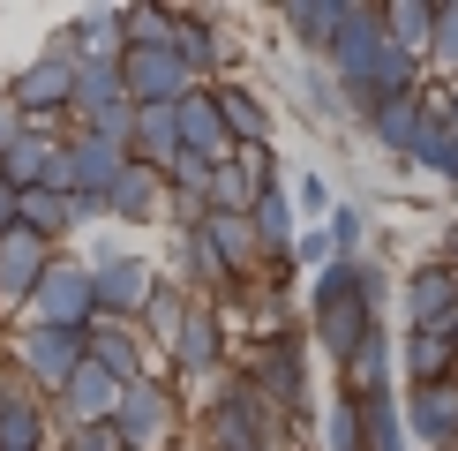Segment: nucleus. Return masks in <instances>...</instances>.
Segmentation results:
<instances>
[{
    "label": "nucleus",
    "mask_w": 458,
    "mask_h": 451,
    "mask_svg": "<svg viewBox=\"0 0 458 451\" xmlns=\"http://www.w3.org/2000/svg\"><path fill=\"white\" fill-rule=\"evenodd\" d=\"M241 376L256 384L263 406L285 413V421H293V413H309V338H301V331L271 338V346H248V353H241Z\"/></svg>",
    "instance_id": "1"
},
{
    "label": "nucleus",
    "mask_w": 458,
    "mask_h": 451,
    "mask_svg": "<svg viewBox=\"0 0 458 451\" xmlns=\"http://www.w3.org/2000/svg\"><path fill=\"white\" fill-rule=\"evenodd\" d=\"M90 316H98V278H90L83 256H53V271L38 278L23 324H53V331H90Z\"/></svg>",
    "instance_id": "2"
},
{
    "label": "nucleus",
    "mask_w": 458,
    "mask_h": 451,
    "mask_svg": "<svg viewBox=\"0 0 458 451\" xmlns=\"http://www.w3.org/2000/svg\"><path fill=\"white\" fill-rule=\"evenodd\" d=\"M0 98H8L15 113H23V121H38V128H53L68 113V98H75V53L61 46V38H53L46 53H38V61L15 75L8 90H0Z\"/></svg>",
    "instance_id": "3"
},
{
    "label": "nucleus",
    "mask_w": 458,
    "mask_h": 451,
    "mask_svg": "<svg viewBox=\"0 0 458 451\" xmlns=\"http://www.w3.org/2000/svg\"><path fill=\"white\" fill-rule=\"evenodd\" d=\"M113 429H121L128 451H174L181 437V399L158 384V376H143V384L121 391V413H113Z\"/></svg>",
    "instance_id": "4"
},
{
    "label": "nucleus",
    "mask_w": 458,
    "mask_h": 451,
    "mask_svg": "<svg viewBox=\"0 0 458 451\" xmlns=\"http://www.w3.org/2000/svg\"><path fill=\"white\" fill-rule=\"evenodd\" d=\"M8 362L30 376L38 391H46V406H53V391L68 384L75 369H83V331H53V324H23L15 331V346H8Z\"/></svg>",
    "instance_id": "5"
},
{
    "label": "nucleus",
    "mask_w": 458,
    "mask_h": 451,
    "mask_svg": "<svg viewBox=\"0 0 458 451\" xmlns=\"http://www.w3.org/2000/svg\"><path fill=\"white\" fill-rule=\"evenodd\" d=\"M0 181L15 188V196H30V188H61L68 196V136H53V128H23L8 150H0Z\"/></svg>",
    "instance_id": "6"
},
{
    "label": "nucleus",
    "mask_w": 458,
    "mask_h": 451,
    "mask_svg": "<svg viewBox=\"0 0 458 451\" xmlns=\"http://www.w3.org/2000/svg\"><path fill=\"white\" fill-rule=\"evenodd\" d=\"M90 278H98V316H121V324H136L150 309V294H158V263L113 249V256H90Z\"/></svg>",
    "instance_id": "7"
},
{
    "label": "nucleus",
    "mask_w": 458,
    "mask_h": 451,
    "mask_svg": "<svg viewBox=\"0 0 458 451\" xmlns=\"http://www.w3.org/2000/svg\"><path fill=\"white\" fill-rule=\"evenodd\" d=\"M384 53V8H369V0H338V30L331 46H323V68L338 75V83H360V68Z\"/></svg>",
    "instance_id": "8"
},
{
    "label": "nucleus",
    "mask_w": 458,
    "mask_h": 451,
    "mask_svg": "<svg viewBox=\"0 0 458 451\" xmlns=\"http://www.w3.org/2000/svg\"><path fill=\"white\" fill-rule=\"evenodd\" d=\"M225 309L218 301H196V309H188V324H181V338H174V353H165V362H174V376H196V384H218L225 376Z\"/></svg>",
    "instance_id": "9"
},
{
    "label": "nucleus",
    "mask_w": 458,
    "mask_h": 451,
    "mask_svg": "<svg viewBox=\"0 0 458 451\" xmlns=\"http://www.w3.org/2000/svg\"><path fill=\"white\" fill-rule=\"evenodd\" d=\"M121 90H128V106H181L188 90H203V83L181 68L174 46H158V53H136V46H128V53H121Z\"/></svg>",
    "instance_id": "10"
},
{
    "label": "nucleus",
    "mask_w": 458,
    "mask_h": 451,
    "mask_svg": "<svg viewBox=\"0 0 458 451\" xmlns=\"http://www.w3.org/2000/svg\"><path fill=\"white\" fill-rule=\"evenodd\" d=\"M53 241H38L30 226H15V234H0V316H23L30 309V294H38V278L53 271Z\"/></svg>",
    "instance_id": "11"
},
{
    "label": "nucleus",
    "mask_w": 458,
    "mask_h": 451,
    "mask_svg": "<svg viewBox=\"0 0 458 451\" xmlns=\"http://www.w3.org/2000/svg\"><path fill=\"white\" fill-rule=\"evenodd\" d=\"M113 413H121V384L83 353V369L53 391V421H61V429H98V421H113Z\"/></svg>",
    "instance_id": "12"
},
{
    "label": "nucleus",
    "mask_w": 458,
    "mask_h": 451,
    "mask_svg": "<svg viewBox=\"0 0 458 451\" xmlns=\"http://www.w3.org/2000/svg\"><path fill=\"white\" fill-rule=\"evenodd\" d=\"M83 353H90V362H98V369H106L121 391L150 376V346H143V331H136V324H121V316H90Z\"/></svg>",
    "instance_id": "13"
},
{
    "label": "nucleus",
    "mask_w": 458,
    "mask_h": 451,
    "mask_svg": "<svg viewBox=\"0 0 458 451\" xmlns=\"http://www.w3.org/2000/svg\"><path fill=\"white\" fill-rule=\"evenodd\" d=\"M391 376H398V331L376 324L346 362H338V391H346V399H384V391H398Z\"/></svg>",
    "instance_id": "14"
},
{
    "label": "nucleus",
    "mask_w": 458,
    "mask_h": 451,
    "mask_svg": "<svg viewBox=\"0 0 458 451\" xmlns=\"http://www.w3.org/2000/svg\"><path fill=\"white\" fill-rule=\"evenodd\" d=\"M406 437L421 451H458V384L406 391Z\"/></svg>",
    "instance_id": "15"
},
{
    "label": "nucleus",
    "mask_w": 458,
    "mask_h": 451,
    "mask_svg": "<svg viewBox=\"0 0 458 451\" xmlns=\"http://www.w3.org/2000/svg\"><path fill=\"white\" fill-rule=\"evenodd\" d=\"M174 53H181V68L196 75V83H211V75L225 68V53H233V38L218 30V15H196V8H174Z\"/></svg>",
    "instance_id": "16"
},
{
    "label": "nucleus",
    "mask_w": 458,
    "mask_h": 451,
    "mask_svg": "<svg viewBox=\"0 0 458 451\" xmlns=\"http://www.w3.org/2000/svg\"><path fill=\"white\" fill-rule=\"evenodd\" d=\"M174 128H181V150H196V158H211V166L233 158V136H225V113H218V98H211V83L188 90V98L174 106Z\"/></svg>",
    "instance_id": "17"
},
{
    "label": "nucleus",
    "mask_w": 458,
    "mask_h": 451,
    "mask_svg": "<svg viewBox=\"0 0 458 451\" xmlns=\"http://www.w3.org/2000/svg\"><path fill=\"white\" fill-rule=\"evenodd\" d=\"M106 218H121V226H158V218H165V174H150V166L128 158L121 181L106 188Z\"/></svg>",
    "instance_id": "18"
},
{
    "label": "nucleus",
    "mask_w": 458,
    "mask_h": 451,
    "mask_svg": "<svg viewBox=\"0 0 458 451\" xmlns=\"http://www.w3.org/2000/svg\"><path fill=\"white\" fill-rule=\"evenodd\" d=\"M309 331H316V346L331 353V362H346L360 338L376 331V316L360 309V294H338V301H316V309H309Z\"/></svg>",
    "instance_id": "19"
},
{
    "label": "nucleus",
    "mask_w": 458,
    "mask_h": 451,
    "mask_svg": "<svg viewBox=\"0 0 458 451\" xmlns=\"http://www.w3.org/2000/svg\"><path fill=\"white\" fill-rule=\"evenodd\" d=\"M121 150H113V143H98V136H90V128H75V136H68V196H98L106 203V188L113 181H121Z\"/></svg>",
    "instance_id": "20"
},
{
    "label": "nucleus",
    "mask_w": 458,
    "mask_h": 451,
    "mask_svg": "<svg viewBox=\"0 0 458 451\" xmlns=\"http://www.w3.org/2000/svg\"><path fill=\"white\" fill-rule=\"evenodd\" d=\"M398 301H406V331L436 324L444 309H458V263H421V271H406Z\"/></svg>",
    "instance_id": "21"
},
{
    "label": "nucleus",
    "mask_w": 458,
    "mask_h": 451,
    "mask_svg": "<svg viewBox=\"0 0 458 451\" xmlns=\"http://www.w3.org/2000/svg\"><path fill=\"white\" fill-rule=\"evenodd\" d=\"M61 46L75 53V68H113L128 53V38H121V8H90V15H75Z\"/></svg>",
    "instance_id": "22"
},
{
    "label": "nucleus",
    "mask_w": 458,
    "mask_h": 451,
    "mask_svg": "<svg viewBox=\"0 0 458 451\" xmlns=\"http://www.w3.org/2000/svg\"><path fill=\"white\" fill-rule=\"evenodd\" d=\"M211 98H218V113H225L233 150H271V106H263L248 83H211Z\"/></svg>",
    "instance_id": "23"
},
{
    "label": "nucleus",
    "mask_w": 458,
    "mask_h": 451,
    "mask_svg": "<svg viewBox=\"0 0 458 451\" xmlns=\"http://www.w3.org/2000/svg\"><path fill=\"white\" fill-rule=\"evenodd\" d=\"M421 121H428V98H421V90H413V98H384L376 113H360V128H369L376 150H391V158H413Z\"/></svg>",
    "instance_id": "24"
},
{
    "label": "nucleus",
    "mask_w": 458,
    "mask_h": 451,
    "mask_svg": "<svg viewBox=\"0 0 458 451\" xmlns=\"http://www.w3.org/2000/svg\"><path fill=\"white\" fill-rule=\"evenodd\" d=\"M248 226H256V249H263V263H285V256H293V234H301L293 188H263V196H256V211H248Z\"/></svg>",
    "instance_id": "25"
},
{
    "label": "nucleus",
    "mask_w": 458,
    "mask_h": 451,
    "mask_svg": "<svg viewBox=\"0 0 458 451\" xmlns=\"http://www.w3.org/2000/svg\"><path fill=\"white\" fill-rule=\"evenodd\" d=\"M398 362H406V384L421 391V384H458V346L436 324L421 331H406V346H398Z\"/></svg>",
    "instance_id": "26"
},
{
    "label": "nucleus",
    "mask_w": 458,
    "mask_h": 451,
    "mask_svg": "<svg viewBox=\"0 0 458 451\" xmlns=\"http://www.w3.org/2000/svg\"><path fill=\"white\" fill-rule=\"evenodd\" d=\"M128 158H136V166H150V174H165V166L181 158L174 106H136V143H128Z\"/></svg>",
    "instance_id": "27"
},
{
    "label": "nucleus",
    "mask_w": 458,
    "mask_h": 451,
    "mask_svg": "<svg viewBox=\"0 0 458 451\" xmlns=\"http://www.w3.org/2000/svg\"><path fill=\"white\" fill-rule=\"evenodd\" d=\"M278 30L293 38L309 61H323V46H331V30H338V0H285V8H278Z\"/></svg>",
    "instance_id": "28"
},
{
    "label": "nucleus",
    "mask_w": 458,
    "mask_h": 451,
    "mask_svg": "<svg viewBox=\"0 0 458 451\" xmlns=\"http://www.w3.org/2000/svg\"><path fill=\"white\" fill-rule=\"evenodd\" d=\"M113 106H128V90H121V61H113V68H75L68 121H75V128H90V121H106Z\"/></svg>",
    "instance_id": "29"
},
{
    "label": "nucleus",
    "mask_w": 458,
    "mask_h": 451,
    "mask_svg": "<svg viewBox=\"0 0 458 451\" xmlns=\"http://www.w3.org/2000/svg\"><path fill=\"white\" fill-rule=\"evenodd\" d=\"M188 309H196V294H181V278H158V294H150V309L136 316L143 346H165V353H174V338H181V324H188Z\"/></svg>",
    "instance_id": "30"
},
{
    "label": "nucleus",
    "mask_w": 458,
    "mask_h": 451,
    "mask_svg": "<svg viewBox=\"0 0 458 451\" xmlns=\"http://www.w3.org/2000/svg\"><path fill=\"white\" fill-rule=\"evenodd\" d=\"M293 90H301V113H309L316 128H346V121H353V113H346V90H338V75L323 68V61H301Z\"/></svg>",
    "instance_id": "31"
},
{
    "label": "nucleus",
    "mask_w": 458,
    "mask_h": 451,
    "mask_svg": "<svg viewBox=\"0 0 458 451\" xmlns=\"http://www.w3.org/2000/svg\"><path fill=\"white\" fill-rule=\"evenodd\" d=\"M23 226L38 241H53V249H61L68 234H83V218H75V196H61V188H30L23 196Z\"/></svg>",
    "instance_id": "32"
},
{
    "label": "nucleus",
    "mask_w": 458,
    "mask_h": 451,
    "mask_svg": "<svg viewBox=\"0 0 458 451\" xmlns=\"http://www.w3.org/2000/svg\"><path fill=\"white\" fill-rule=\"evenodd\" d=\"M413 166H421L428 181H458V136H451V121L428 106V121H421V136H413Z\"/></svg>",
    "instance_id": "33"
},
{
    "label": "nucleus",
    "mask_w": 458,
    "mask_h": 451,
    "mask_svg": "<svg viewBox=\"0 0 458 451\" xmlns=\"http://www.w3.org/2000/svg\"><path fill=\"white\" fill-rule=\"evenodd\" d=\"M428 30H436V0H391L384 8V38L398 53H413V61L428 53Z\"/></svg>",
    "instance_id": "34"
},
{
    "label": "nucleus",
    "mask_w": 458,
    "mask_h": 451,
    "mask_svg": "<svg viewBox=\"0 0 458 451\" xmlns=\"http://www.w3.org/2000/svg\"><path fill=\"white\" fill-rule=\"evenodd\" d=\"M360 444L369 451H406V406H398V391L360 399Z\"/></svg>",
    "instance_id": "35"
},
{
    "label": "nucleus",
    "mask_w": 458,
    "mask_h": 451,
    "mask_svg": "<svg viewBox=\"0 0 458 451\" xmlns=\"http://www.w3.org/2000/svg\"><path fill=\"white\" fill-rule=\"evenodd\" d=\"M421 61L444 75V83H458V0H436V30H428V53Z\"/></svg>",
    "instance_id": "36"
},
{
    "label": "nucleus",
    "mask_w": 458,
    "mask_h": 451,
    "mask_svg": "<svg viewBox=\"0 0 458 451\" xmlns=\"http://www.w3.org/2000/svg\"><path fill=\"white\" fill-rule=\"evenodd\" d=\"M323 234H331V256H360V241H369V211H360L353 196H338L331 218H323Z\"/></svg>",
    "instance_id": "37"
},
{
    "label": "nucleus",
    "mask_w": 458,
    "mask_h": 451,
    "mask_svg": "<svg viewBox=\"0 0 458 451\" xmlns=\"http://www.w3.org/2000/svg\"><path fill=\"white\" fill-rule=\"evenodd\" d=\"M323 444H331V451H369V444H360V399L338 391V399L323 406Z\"/></svg>",
    "instance_id": "38"
},
{
    "label": "nucleus",
    "mask_w": 458,
    "mask_h": 451,
    "mask_svg": "<svg viewBox=\"0 0 458 451\" xmlns=\"http://www.w3.org/2000/svg\"><path fill=\"white\" fill-rule=\"evenodd\" d=\"M353 294H360V309L384 324V309H391V263H376V256H353Z\"/></svg>",
    "instance_id": "39"
},
{
    "label": "nucleus",
    "mask_w": 458,
    "mask_h": 451,
    "mask_svg": "<svg viewBox=\"0 0 458 451\" xmlns=\"http://www.w3.org/2000/svg\"><path fill=\"white\" fill-rule=\"evenodd\" d=\"M285 263H293V271H323V263H338V256H331V234H323V226L293 234V256H285Z\"/></svg>",
    "instance_id": "40"
},
{
    "label": "nucleus",
    "mask_w": 458,
    "mask_h": 451,
    "mask_svg": "<svg viewBox=\"0 0 458 451\" xmlns=\"http://www.w3.org/2000/svg\"><path fill=\"white\" fill-rule=\"evenodd\" d=\"M331 203H338V188L323 174H293V211H323V218H331Z\"/></svg>",
    "instance_id": "41"
},
{
    "label": "nucleus",
    "mask_w": 458,
    "mask_h": 451,
    "mask_svg": "<svg viewBox=\"0 0 458 451\" xmlns=\"http://www.w3.org/2000/svg\"><path fill=\"white\" fill-rule=\"evenodd\" d=\"M61 451H128V444H121V429H113V421H98V429H68Z\"/></svg>",
    "instance_id": "42"
},
{
    "label": "nucleus",
    "mask_w": 458,
    "mask_h": 451,
    "mask_svg": "<svg viewBox=\"0 0 458 451\" xmlns=\"http://www.w3.org/2000/svg\"><path fill=\"white\" fill-rule=\"evenodd\" d=\"M23 128H30V121H23V113H15V106H8V98H0V150H8V143H15V136H23Z\"/></svg>",
    "instance_id": "43"
},
{
    "label": "nucleus",
    "mask_w": 458,
    "mask_h": 451,
    "mask_svg": "<svg viewBox=\"0 0 458 451\" xmlns=\"http://www.w3.org/2000/svg\"><path fill=\"white\" fill-rule=\"evenodd\" d=\"M436 113H444V121L458 128V83H444V106H436Z\"/></svg>",
    "instance_id": "44"
},
{
    "label": "nucleus",
    "mask_w": 458,
    "mask_h": 451,
    "mask_svg": "<svg viewBox=\"0 0 458 451\" xmlns=\"http://www.w3.org/2000/svg\"><path fill=\"white\" fill-rule=\"evenodd\" d=\"M451 263H458V226H451Z\"/></svg>",
    "instance_id": "45"
},
{
    "label": "nucleus",
    "mask_w": 458,
    "mask_h": 451,
    "mask_svg": "<svg viewBox=\"0 0 458 451\" xmlns=\"http://www.w3.org/2000/svg\"><path fill=\"white\" fill-rule=\"evenodd\" d=\"M263 451H285V444H263Z\"/></svg>",
    "instance_id": "46"
},
{
    "label": "nucleus",
    "mask_w": 458,
    "mask_h": 451,
    "mask_svg": "<svg viewBox=\"0 0 458 451\" xmlns=\"http://www.w3.org/2000/svg\"><path fill=\"white\" fill-rule=\"evenodd\" d=\"M451 136H458V128H451Z\"/></svg>",
    "instance_id": "47"
}]
</instances>
